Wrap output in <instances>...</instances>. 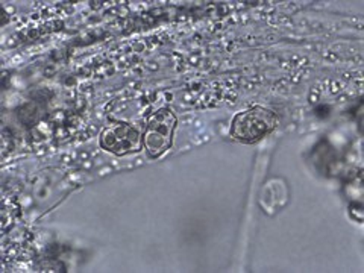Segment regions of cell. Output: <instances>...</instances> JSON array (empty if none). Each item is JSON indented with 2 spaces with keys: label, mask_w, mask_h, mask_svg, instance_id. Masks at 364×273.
<instances>
[{
  "label": "cell",
  "mask_w": 364,
  "mask_h": 273,
  "mask_svg": "<svg viewBox=\"0 0 364 273\" xmlns=\"http://www.w3.org/2000/svg\"><path fill=\"white\" fill-rule=\"evenodd\" d=\"M100 146L117 156L136 154L143 149V135L129 123L114 122L102 131Z\"/></svg>",
  "instance_id": "cell-3"
},
{
  "label": "cell",
  "mask_w": 364,
  "mask_h": 273,
  "mask_svg": "<svg viewBox=\"0 0 364 273\" xmlns=\"http://www.w3.org/2000/svg\"><path fill=\"white\" fill-rule=\"evenodd\" d=\"M176 116L170 108H159L151 114L143 132V147L152 158L161 156L173 144Z\"/></svg>",
  "instance_id": "cell-2"
},
{
  "label": "cell",
  "mask_w": 364,
  "mask_h": 273,
  "mask_svg": "<svg viewBox=\"0 0 364 273\" xmlns=\"http://www.w3.org/2000/svg\"><path fill=\"white\" fill-rule=\"evenodd\" d=\"M277 114L264 107H252L238 112L232 119L230 134L234 140L243 144L258 143L275 131Z\"/></svg>",
  "instance_id": "cell-1"
}]
</instances>
